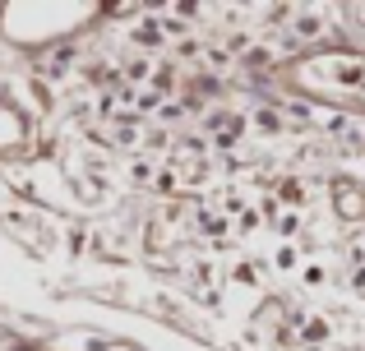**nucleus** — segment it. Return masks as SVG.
<instances>
[{
	"label": "nucleus",
	"instance_id": "obj_1",
	"mask_svg": "<svg viewBox=\"0 0 365 351\" xmlns=\"http://www.w3.org/2000/svg\"><path fill=\"white\" fill-rule=\"evenodd\" d=\"M319 33V19H301V37H314Z\"/></svg>",
	"mask_w": 365,
	"mask_h": 351
}]
</instances>
